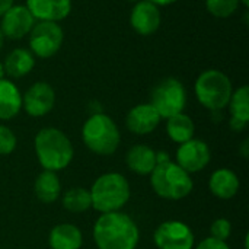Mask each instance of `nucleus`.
Listing matches in <instances>:
<instances>
[{
    "mask_svg": "<svg viewBox=\"0 0 249 249\" xmlns=\"http://www.w3.org/2000/svg\"><path fill=\"white\" fill-rule=\"evenodd\" d=\"M64 41V32L58 22L39 20L29 32V48L34 57L50 58L55 55Z\"/></svg>",
    "mask_w": 249,
    "mask_h": 249,
    "instance_id": "nucleus-8",
    "label": "nucleus"
},
{
    "mask_svg": "<svg viewBox=\"0 0 249 249\" xmlns=\"http://www.w3.org/2000/svg\"><path fill=\"white\" fill-rule=\"evenodd\" d=\"M35 23L36 19L25 4H12L0 16V31L9 39H22L29 35Z\"/></svg>",
    "mask_w": 249,
    "mask_h": 249,
    "instance_id": "nucleus-10",
    "label": "nucleus"
},
{
    "mask_svg": "<svg viewBox=\"0 0 249 249\" xmlns=\"http://www.w3.org/2000/svg\"><path fill=\"white\" fill-rule=\"evenodd\" d=\"M36 20L60 22L71 12V0H26L25 4Z\"/></svg>",
    "mask_w": 249,
    "mask_h": 249,
    "instance_id": "nucleus-15",
    "label": "nucleus"
},
{
    "mask_svg": "<svg viewBox=\"0 0 249 249\" xmlns=\"http://www.w3.org/2000/svg\"><path fill=\"white\" fill-rule=\"evenodd\" d=\"M162 22V15L159 6L149 0H142L134 4L130 13V25L131 28L143 36H149L155 34Z\"/></svg>",
    "mask_w": 249,
    "mask_h": 249,
    "instance_id": "nucleus-13",
    "label": "nucleus"
},
{
    "mask_svg": "<svg viewBox=\"0 0 249 249\" xmlns=\"http://www.w3.org/2000/svg\"><path fill=\"white\" fill-rule=\"evenodd\" d=\"M13 4V0H0V16Z\"/></svg>",
    "mask_w": 249,
    "mask_h": 249,
    "instance_id": "nucleus-31",
    "label": "nucleus"
},
{
    "mask_svg": "<svg viewBox=\"0 0 249 249\" xmlns=\"http://www.w3.org/2000/svg\"><path fill=\"white\" fill-rule=\"evenodd\" d=\"M35 66V57L25 48H15L4 58V73L12 79H20L32 71Z\"/></svg>",
    "mask_w": 249,
    "mask_h": 249,
    "instance_id": "nucleus-20",
    "label": "nucleus"
},
{
    "mask_svg": "<svg viewBox=\"0 0 249 249\" xmlns=\"http://www.w3.org/2000/svg\"><path fill=\"white\" fill-rule=\"evenodd\" d=\"M3 41H4V36H3V34H1V31H0V50H1V47H3Z\"/></svg>",
    "mask_w": 249,
    "mask_h": 249,
    "instance_id": "nucleus-34",
    "label": "nucleus"
},
{
    "mask_svg": "<svg viewBox=\"0 0 249 249\" xmlns=\"http://www.w3.org/2000/svg\"><path fill=\"white\" fill-rule=\"evenodd\" d=\"M149 1L155 3L156 6H169V4H172V3H175L178 0H149Z\"/></svg>",
    "mask_w": 249,
    "mask_h": 249,
    "instance_id": "nucleus-32",
    "label": "nucleus"
},
{
    "mask_svg": "<svg viewBox=\"0 0 249 249\" xmlns=\"http://www.w3.org/2000/svg\"><path fill=\"white\" fill-rule=\"evenodd\" d=\"M239 4V0H206V7L209 13L220 19L232 16L238 10Z\"/></svg>",
    "mask_w": 249,
    "mask_h": 249,
    "instance_id": "nucleus-25",
    "label": "nucleus"
},
{
    "mask_svg": "<svg viewBox=\"0 0 249 249\" xmlns=\"http://www.w3.org/2000/svg\"><path fill=\"white\" fill-rule=\"evenodd\" d=\"M175 162L190 175L203 171L212 159L210 147L200 139H191L177 149Z\"/></svg>",
    "mask_w": 249,
    "mask_h": 249,
    "instance_id": "nucleus-11",
    "label": "nucleus"
},
{
    "mask_svg": "<svg viewBox=\"0 0 249 249\" xmlns=\"http://www.w3.org/2000/svg\"><path fill=\"white\" fill-rule=\"evenodd\" d=\"M149 104L158 111L160 118L165 120L181 114L187 105L185 86L175 77H165L155 85Z\"/></svg>",
    "mask_w": 249,
    "mask_h": 249,
    "instance_id": "nucleus-7",
    "label": "nucleus"
},
{
    "mask_svg": "<svg viewBox=\"0 0 249 249\" xmlns=\"http://www.w3.org/2000/svg\"><path fill=\"white\" fill-rule=\"evenodd\" d=\"M231 233H232V223L225 217L216 219L210 226V236L214 239L226 242L231 238Z\"/></svg>",
    "mask_w": 249,
    "mask_h": 249,
    "instance_id": "nucleus-27",
    "label": "nucleus"
},
{
    "mask_svg": "<svg viewBox=\"0 0 249 249\" xmlns=\"http://www.w3.org/2000/svg\"><path fill=\"white\" fill-rule=\"evenodd\" d=\"M239 153L242 155V158H244V159H248V156H249V140L248 139H245V140L242 142V144H241V147H239Z\"/></svg>",
    "mask_w": 249,
    "mask_h": 249,
    "instance_id": "nucleus-30",
    "label": "nucleus"
},
{
    "mask_svg": "<svg viewBox=\"0 0 249 249\" xmlns=\"http://www.w3.org/2000/svg\"><path fill=\"white\" fill-rule=\"evenodd\" d=\"M194 90L197 101L204 108L216 112L228 107L233 86L226 73L217 69H209L197 77Z\"/></svg>",
    "mask_w": 249,
    "mask_h": 249,
    "instance_id": "nucleus-6",
    "label": "nucleus"
},
{
    "mask_svg": "<svg viewBox=\"0 0 249 249\" xmlns=\"http://www.w3.org/2000/svg\"><path fill=\"white\" fill-rule=\"evenodd\" d=\"M34 149L44 171H63L74 158V149L70 139L55 127L41 128L34 139Z\"/></svg>",
    "mask_w": 249,
    "mask_h": 249,
    "instance_id": "nucleus-2",
    "label": "nucleus"
},
{
    "mask_svg": "<svg viewBox=\"0 0 249 249\" xmlns=\"http://www.w3.org/2000/svg\"><path fill=\"white\" fill-rule=\"evenodd\" d=\"M196 249H231V247L225 241H219V239L209 236V238L203 239Z\"/></svg>",
    "mask_w": 249,
    "mask_h": 249,
    "instance_id": "nucleus-28",
    "label": "nucleus"
},
{
    "mask_svg": "<svg viewBox=\"0 0 249 249\" xmlns=\"http://www.w3.org/2000/svg\"><path fill=\"white\" fill-rule=\"evenodd\" d=\"M194 131H196L194 121L191 120V117H188L184 112L169 117L166 121V133L169 139L178 144H182L194 139Z\"/></svg>",
    "mask_w": 249,
    "mask_h": 249,
    "instance_id": "nucleus-22",
    "label": "nucleus"
},
{
    "mask_svg": "<svg viewBox=\"0 0 249 249\" xmlns=\"http://www.w3.org/2000/svg\"><path fill=\"white\" fill-rule=\"evenodd\" d=\"M22 109V95L18 86L9 80H0V120L7 121L15 118Z\"/></svg>",
    "mask_w": 249,
    "mask_h": 249,
    "instance_id": "nucleus-19",
    "label": "nucleus"
},
{
    "mask_svg": "<svg viewBox=\"0 0 249 249\" xmlns=\"http://www.w3.org/2000/svg\"><path fill=\"white\" fill-rule=\"evenodd\" d=\"M239 1H241V3H242V4H244L245 7H248V6H249V0H239Z\"/></svg>",
    "mask_w": 249,
    "mask_h": 249,
    "instance_id": "nucleus-35",
    "label": "nucleus"
},
{
    "mask_svg": "<svg viewBox=\"0 0 249 249\" xmlns=\"http://www.w3.org/2000/svg\"><path fill=\"white\" fill-rule=\"evenodd\" d=\"M241 182L238 175L228 168L216 169L209 179L210 193L220 200H231L239 191Z\"/></svg>",
    "mask_w": 249,
    "mask_h": 249,
    "instance_id": "nucleus-16",
    "label": "nucleus"
},
{
    "mask_svg": "<svg viewBox=\"0 0 249 249\" xmlns=\"http://www.w3.org/2000/svg\"><path fill=\"white\" fill-rule=\"evenodd\" d=\"M55 105V92L47 82H35L22 95V108L31 117H44Z\"/></svg>",
    "mask_w": 249,
    "mask_h": 249,
    "instance_id": "nucleus-12",
    "label": "nucleus"
},
{
    "mask_svg": "<svg viewBox=\"0 0 249 249\" xmlns=\"http://www.w3.org/2000/svg\"><path fill=\"white\" fill-rule=\"evenodd\" d=\"M92 233L98 249H136L140 239L139 226L123 212L102 213Z\"/></svg>",
    "mask_w": 249,
    "mask_h": 249,
    "instance_id": "nucleus-1",
    "label": "nucleus"
},
{
    "mask_svg": "<svg viewBox=\"0 0 249 249\" xmlns=\"http://www.w3.org/2000/svg\"><path fill=\"white\" fill-rule=\"evenodd\" d=\"M89 191L92 198V209L101 214L121 212L131 196L127 178L118 172H108L101 175Z\"/></svg>",
    "mask_w": 249,
    "mask_h": 249,
    "instance_id": "nucleus-3",
    "label": "nucleus"
},
{
    "mask_svg": "<svg viewBox=\"0 0 249 249\" xmlns=\"http://www.w3.org/2000/svg\"><path fill=\"white\" fill-rule=\"evenodd\" d=\"M35 197L44 204H53L60 198L61 194V182L57 172L42 171L34 184Z\"/></svg>",
    "mask_w": 249,
    "mask_h": 249,
    "instance_id": "nucleus-21",
    "label": "nucleus"
},
{
    "mask_svg": "<svg viewBox=\"0 0 249 249\" xmlns=\"http://www.w3.org/2000/svg\"><path fill=\"white\" fill-rule=\"evenodd\" d=\"M150 185L160 198L172 201L185 198L194 188L191 175L171 159L156 163L150 174Z\"/></svg>",
    "mask_w": 249,
    "mask_h": 249,
    "instance_id": "nucleus-5",
    "label": "nucleus"
},
{
    "mask_svg": "<svg viewBox=\"0 0 249 249\" xmlns=\"http://www.w3.org/2000/svg\"><path fill=\"white\" fill-rule=\"evenodd\" d=\"M4 76H6V73H4V67H3V63L0 61V80H1V79H4Z\"/></svg>",
    "mask_w": 249,
    "mask_h": 249,
    "instance_id": "nucleus-33",
    "label": "nucleus"
},
{
    "mask_svg": "<svg viewBox=\"0 0 249 249\" xmlns=\"http://www.w3.org/2000/svg\"><path fill=\"white\" fill-rule=\"evenodd\" d=\"M127 1H131V3H139V1H142V0H127Z\"/></svg>",
    "mask_w": 249,
    "mask_h": 249,
    "instance_id": "nucleus-36",
    "label": "nucleus"
},
{
    "mask_svg": "<svg viewBox=\"0 0 249 249\" xmlns=\"http://www.w3.org/2000/svg\"><path fill=\"white\" fill-rule=\"evenodd\" d=\"M63 207L70 213H85L89 209H92V198L90 191L82 187H74L67 190L63 194Z\"/></svg>",
    "mask_w": 249,
    "mask_h": 249,
    "instance_id": "nucleus-23",
    "label": "nucleus"
},
{
    "mask_svg": "<svg viewBox=\"0 0 249 249\" xmlns=\"http://www.w3.org/2000/svg\"><path fill=\"white\" fill-rule=\"evenodd\" d=\"M48 244L51 249H80L83 235L77 226L71 223H60L51 229Z\"/></svg>",
    "mask_w": 249,
    "mask_h": 249,
    "instance_id": "nucleus-18",
    "label": "nucleus"
},
{
    "mask_svg": "<svg viewBox=\"0 0 249 249\" xmlns=\"http://www.w3.org/2000/svg\"><path fill=\"white\" fill-rule=\"evenodd\" d=\"M128 169L137 175H150L156 166V152L146 144H136L125 155Z\"/></svg>",
    "mask_w": 249,
    "mask_h": 249,
    "instance_id": "nucleus-17",
    "label": "nucleus"
},
{
    "mask_svg": "<svg viewBox=\"0 0 249 249\" xmlns=\"http://www.w3.org/2000/svg\"><path fill=\"white\" fill-rule=\"evenodd\" d=\"M229 125H231V128L233 130V131H242L248 124L247 123H242V121H239V120H235V118H231V121H229Z\"/></svg>",
    "mask_w": 249,
    "mask_h": 249,
    "instance_id": "nucleus-29",
    "label": "nucleus"
},
{
    "mask_svg": "<svg viewBox=\"0 0 249 249\" xmlns=\"http://www.w3.org/2000/svg\"><path fill=\"white\" fill-rule=\"evenodd\" d=\"M153 242L158 249H193L196 238L187 223L168 220L156 228Z\"/></svg>",
    "mask_w": 249,
    "mask_h": 249,
    "instance_id": "nucleus-9",
    "label": "nucleus"
},
{
    "mask_svg": "<svg viewBox=\"0 0 249 249\" xmlns=\"http://www.w3.org/2000/svg\"><path fill=\"white\" fill-rule=\"evenodd\" d=\"M16 144H18V139L15 133L9 127L0 124V156H7L13 153Z\"/></svg>",
    "mask_w": 249,
    "mask_h": 249,
    "instance_id": "nucleus-26",
    "label": "nucleus"
},
{
    "mask_svg": "<svg viewBox=\"0 0 249 249\" xmlns=\"http://www.w3.org/2000/svg\"><path fill=\"white\" fill-rule=\"evenodd\" d=\"M229 111H231V118L239 120L242 123L249 121V88L241 86L236 90L232 92L231 99H229Z\"/></svg>",
    "mask_w": 249,
    "mask_h": 249,
    "instance_id": "nucleus-24",
    "label": "nucleus"
},
{
    "mask_svg": "<svg viewBox=\"0 0 249 249\" xmlns=\"http://www.w3.org/2000/svg\"><path fill=\"white\" fill-rule=\"evenodd\" d=\"M82 140L90 152L99 156H109L117 152L121 142V133L109 115L95 112L82 127Z\"/></svg>",
    "mask_w": 249,
    "mask_h": 249,
    "instance_id": "nucleus-4",
    "label": "nucleus"
},
{
    "mask_svg": "<svg viewBox=\"0 0 249 249\" xmlns=\"http://www.w3.org/2000/svg\"><path fill=\"white\" fill-rule=\"evenodd\" d=\"M160 121H162L160 115L150 104H139L133 107L125 117V125L128 131L137 136L150 134L152 131L156 130Z\"/></svg>",
    "mask_w": 249,
    "mask_h": 249,
    "instance_id": "nucleus-14",
    "label": "nucleus"
}]
</instances>
